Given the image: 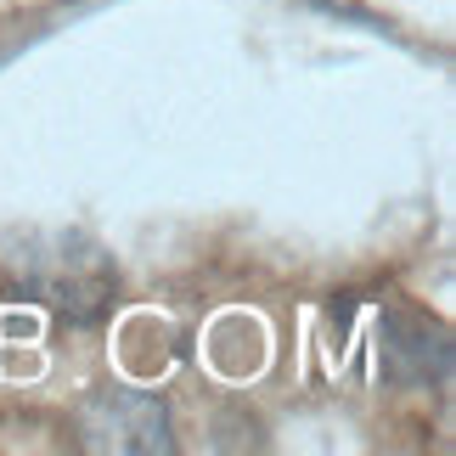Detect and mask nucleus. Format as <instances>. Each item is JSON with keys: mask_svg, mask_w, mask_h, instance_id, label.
<instances>
[{"mask_svg": "<svg viewBox=\"0 0 456 456\" xmlns=\"http://www.w3.org/2000/svg\"><path fill=\"white\" fill-rule=\"evenodd\" d=\"M79 440L85 451H113V456L175 451L169 406L152 389H96L79 406Z\"/></svg>", "mask_w": 456, "mask_h": 456, "instance_id": "nucleus-2", "label": "nucleus"}, {"mask_svg": "<svg viewBox=\"0 0 456 456\" xmlns=\"http://www.w3.org/2000/svg\"><path fill=\"white\" fill-rule=\"evenodd\" d=\"M23 288L34 293V305L68 315V322L91 327L113 310L118 293V271L102 242L79 237V232H51V237H28L17 254Z\"/></svg>", "mask_w": 456, "mask_h": 456, "instance_id": "nucleus-1", "label": "nucleus"}]
</instances>
